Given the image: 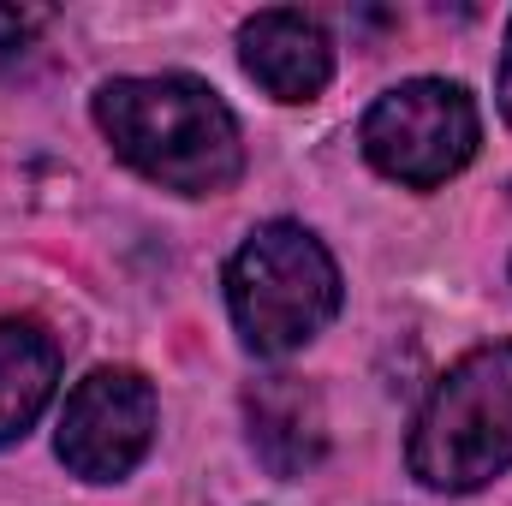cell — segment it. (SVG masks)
Returning a JSON list of instances; mask_svg holds the SVG:
<instances>
[{
  "label": "cell",
  "instance_id": "10",
  "mask_svg": "<svg viewBox=\"0 0 512 506\" xmlns=\"http://www.w3.org/2000/svg\"><path fill=\"white\" fill-rule=\"evenodd\" d=\"M501 114L512 126V18H507V54H501Z\"/></svg>",
  "mask_w": 512,
  "mask_h": 506
},
{
  "label": "cell",
  "instance_id": "3",
  "mask_svg": "<svg viewBox=\"0 0 512 506\" xmlns=\"http://www.w3.org/2000/svg\"><path fill=\"white\" fill-rule=\"evenodd\" d=\"M227 310L256 358L310 346L340 316V262L298 221H262L227 262Z\"/></svg>",
  "mask_w": 512,
  "mask_h": 506
},
{
  "label": "cell",
  "instance_id": "4",
  "mask_svg": "<svg viewBox=\"0 0 512 506\" xmlns=\"http://www.w3.org/2000/svg\"><path fill=\"white\" fill-rule=\"evenodd\" d=\"M358 143L382 179L405 185V191H435L471 167V155L483 143V120H477V102L465 84L411 78L370 102Z\"/></svg>",
  "mask_w": 512,
  "mask_h": 506
},
{
  "label": "cell",
  "instance_id": "8",
  "mask_svg": "<svg viewBox=\"0 0 512 506\" xmlns=\"http://www.w3.org/2000/svg\"><path fill=\"white\" fill-rule=\"evenodd\" d=\"M54 381H60V346L48 340V328L30 316H6L0 322V447L30 435V423L54 399Z\"/></svg>",
  "mask_w": 512,
  "mask_h": 506
},
{
  "label": "cell",
  "instance_id": "6",
  "mask_svg": "<svg viewBox=\"0 0 512 506\" xmlns=\"http://www.w3.org/2000/svg\"><path fill=\"white\" fill-rule=\"evenodd\" d=\"M239 60L274 102H316L334 78V42L310 12L268 6L239 24Z\"/></svg>",
  "mask_w": 512,
  "mask_h": 506
},
{
  "label": "cell",
  "instance_id": "1",
  "mask_svg": "<svg viewBox=\"0 0 512 506\" xmlns=\"http://www.w3.org/2000/svg\"><path fill=\"white\" fill-rule=\"evenodd\" d=\"M102 137L131 173L179 197H221L245 173L239 120L215 84L191 72H149V78H108L90 102Z\"/></svg>",
  "mask_w": 512,
  "mask_h": 506
},
{
  "label": "cell",
  "instance_id": "7",
  "mask_svg": "<svg viewBox=\"0 0 512 506\" xmlns=\"http://www.w3.org/2000/svg\"><path fill=\"white\" fill-rule=\"evenodd\" d=\"M245 423H251V453L274 477H304L328 453V417L316 387L298 376H268L245 393Z\"/></svg>",
  "mask_w": 512,
  "mask_h": 506
},
{
  "label": "cell",
  "instance_id": "2",
  "mask_svg": "<svg viewBox=\"0 0 512 506\" xmlns=\"http://www.w3.org/2000/svg\"><path fill=\"white\" fill-rule=\"evenodd\" d=\"M405 459L435 495H471L512 471V340L465 352L429 387Z\"/></svg>",
  "mask_w": 512,
  "mask_h": 506
},
{
  "label": "cell",
  "instance_id": "5",
  "mask_svg": "<svg viewBox=\"0 0 512 506\" xmlns=\"http://www.w3.org/2000/svg\"><path fill=\"white\" fill-rule=\"evenodd\" d=\"M155 423H161V399L149 376L126 364H102L66 393L54 453L84 483H126L155 447Z\"/></svg>",
  "mask_w": 512,
  "mask_h": 506
},
{
  "label": "cell",
  "instance_id": "9",
  "mask_svg": "<svg viewBox=\"0 0 512 506\" xmlns=\"http://www.w3.org/2000/svg\"><path fill=\"white\" fill-rule=\"evenodd\" d=\"M48 12H0V48H24V36L42 24Z\"/></svg>",
  "mask_w": 512,
  "mask_h": 506
}]
</instances>
